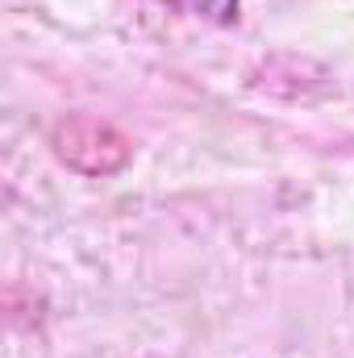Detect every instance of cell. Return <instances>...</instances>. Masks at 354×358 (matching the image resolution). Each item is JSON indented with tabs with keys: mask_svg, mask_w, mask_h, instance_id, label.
<instances>
[{
	"mask_svg": "<svg viewBox=\"0 0 354 358\" xmlns=\"http://www.w3.org/2000/svg\"><path fill=\"white\" fill-rule=\"evenodd\" d=\"M163 4H171L176 13H187V17H200L208 25H234L242 13V0H163Z\"/></svg>",
	"mask_w": 354,
	"mask_h": 358,
	"instance_id": "1",
	"label": "cell"
}]
</instances>
